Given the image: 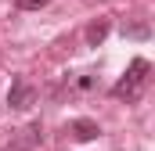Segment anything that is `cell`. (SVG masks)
I'll use <instances>...</instances> for the list:
<instances>
[{
	"instance_id": "cell-1",
	"label": "cell",
	"mask_w": 155,
	"mask_h": 151,
	"mask_svg": "<svg viewBox=\"0 0 155 151\" xmlns=\"http://www.w3.org/2000/svg\"><path fill=\"white\" fill-rule=\"evenodd\" d=\"M148 72H152V65H148V58H134L130 61V69L123 72V79H119L116 86H112V97H137L141 94V86H144V79H148Z\"/></svg>"
},
{
	"instance_id": "cell-2",
	"label": "cell",
	"mask_w": 155,
	"mask_h": 151,
	"mask_svg": "<svg viewBox=\"0 0 155 151\" xmlns=\"http://www.w3.org/2000/svg\"><path fill=\"white\" fill-rule=\"evenodd\" d=\"M33 97H36V90H33L25 79H15V83H11V90H7V108L25 112V108L33 104Z\"/></svg>"
},
{
	"instance_id": "cell-3",
	"label": "cell",
	"mask_w": 155,
	"mask_h": 151,
	"mask_svg": "<svg viewBox=\"0 0 155 151\" xmlns=\"http://www.w3.org/2000/svg\"><path fill=\"white\" fill-rule=\"evenodd\" d=\"M108 33H112V22H108V18H97V22H90V25H87L83 40H87V47H101Z\"/></svg>"
},
{
	"instance_id": "cell-4",
	"label": "cell",
	"mask_w": 155,
	"mask_h": 151,
	"mask_svg": "<svg viewBox=\"0 0 155 151\" xmlns=\"http://www.w3.org/2000/svg\"><path fill=\"white\" fill-rule=\"evenodd\" d=\"M97 133H101V126H97L94 119H76V122H72V137L83 140V144H87V140H94Z\"/></svg>"
},
{
	"instance_id": "cell-5",
	"label": "cell",
	"mask_w": 155,
	"mask_h": 151,
	"mask_svg": "<svg viewBox=\"0 0 155 151\" xmlns=\"http://www.w3.org/2000/svg\"><path fill=\"white\" fill-rule=\"evenodd\" d=\"M123 33H126V36H130V40H148V33H152V29H148L144 22H134V25H126Z\"/></svg>"
},
{
	"instance_id": "cell-6",
	"label": "cell",
	"mask_w": 155,
	"mask_h": 151,
	"mask_svg": "<svg viewBox=\"0 0 155 151\" xmlns=\"http://www.w3.org/2000/svg\"><path fill=\"white\" fill-rule=\"evenodd\" d=\"M15 7L18 11H40V7H47V0H15Z\"/></svg>"
},
{
	"instance_id": "cell-7",
	"label": "cell",
	"mask_w": 155,
	"mask_h": 151,
	"mask_svg": "<svg viewBox=\"0 0 155 151\" xmlns=\"http://www.w3.org/2000/svg\"><path fill=\"white\" fill-rule=\"evenodd\" d=\"M76 86H79V90H94V76H79Z\"/></svg>"
}]
</instances>
